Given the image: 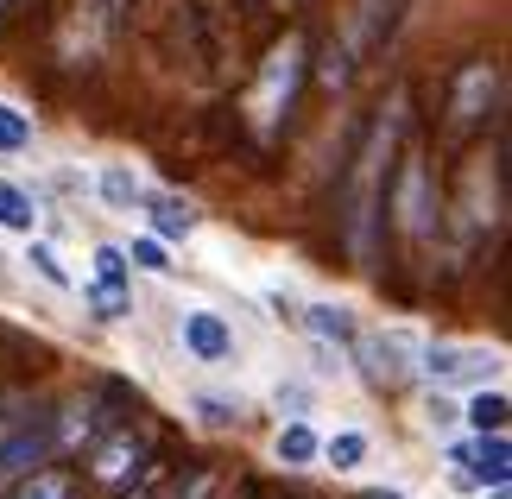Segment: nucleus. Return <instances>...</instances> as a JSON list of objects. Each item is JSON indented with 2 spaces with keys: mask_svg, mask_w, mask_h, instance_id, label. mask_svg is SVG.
Segmentation results:
<instances>
[{
  "mask_svg": "<svg viewBox=\"0 0 512 499\" xmlns=\"http://www.w3.org/2000/svg\"><path fill=\"white\" fill-rule=\"evenodd\" d=\"M399 133H405V95H392V108L367 127L361 152L348 158V177H342V234H348V253L354 266H380V247H386V177H392V158H399Z\"/></svg>",
  "mask_w": 512,
  "mask_h": 499,
  "instance_id": "obj_1",
  "label": "nucleus"
},
{
  "mask_svg": "<svg viewBox=\"0 0 512 499\" xmlns=\"http://www.w3.org/2000/svg\"><path fill=\"white\" fill-rule=\"evenodd\" d=\"M304 76H310V45L298 32H285L279 45L266 51L260 76H253V95H247V114H253V133L260 139H272L291 121V108H298V95H304Z\"/></svg>",
  "mask_w": 512,
  "mask_h": 499,
  "instance_id": "obj_2",
  "label": "nucleus"
},
{
  "mask_svg": "<svg viewBox=\"0 0 512 499\" xmlns=\"http://www.w3.org/2000/svg\"><path fill=\"white\" fill-rule=\"evenodd\" d=\"M386 228H399L405 247H430V241H437L443 203H437V177H430V158L424 152L392 158V177H386Z\"/></svg>",
  "mask_w": 512,
  "mask_h": 499,
  "instance_id": "obj_3",
  "label": "nucleus"
},
{
  "mask_svg": "<svg viewBox=\"0 0 512 499\" xmlns=\"http://www.w3.org/2000/svg\"><path fill=\"white\" fill-rule=\"evenodd\" d=\"M500 114V64L494 57H468L449 76V133H481Z\"/></svg>",
  "mask_w": 512,
  "mask_h": 499,
  "instance_id": "obj_4",
  "label": "nucleus"
},
{
  "mask_svg": "<svg viewBox=\"0 0 512 499\" xmlns=\"http://www.w3.org/2000/svg\"><path fill=\"white\" fill-rule=\"evenodd\" d=\"M51 455H57V411L51 405L0 424V481H19V474H32Z\"/></svg>",
  "mask_w": 512,
  "mask_h": 499,
  "instance_id": "obj_5",
  "label": "nucleus"
},
{
  "mask_svg": "<svg viewBox=\"0 0 512 499\" xmlns=\"http://www.w3.org/2000/svg\"><path fill=\"white\" fill-rule=\"evenodd\" d=\"M348 354L361 361V373H367V386H380V392H399L411 373H418V361H411V348H405V335H380V329H354V342H348Z\"/></svg>",
  "mask_w": 512,
  "mask_h": 499,
  "instance_id": "obj_6",
  "label": "nucleus"
},
{
  "mask_svg": "<svg viewBox=\"0 0 512 499\" xmlns=\"http://www.w3.org/2000/svg\"><path fill=\"white\" fill-rule=\"evenodd\" d=\"M140 468H146V436H133L127 424H114L102 443L89 449V474H95V481H108V487H127Z\"/></svg>",
  "mask_w": 512,
  "mask_h": 499,
  "instance_id": "obj_7",
  "label": "nucleus"
},
{
  "mask_svg": "<svg viewBox=\"0 0 512 499\" xmlns=\"http://www.w3.org/2000/svg\"><path fill=\"white\" fill-rule=\"evenodd\" d=\"M177 335H184V354H190V361H203V367L234 361V329H228L215 310H184Z\"/></svg>",
  "mask_w": 512,
  "mask_h": 499,
  "instance_id": "obj_8",
  "label": "nucleus"
},
{
  "mask_svg": "<svg viewBox=\"0 0 512 499\" xmlns=\"http://www.w3.org/2000/svg\"><path fill=\"white\" fill-rule=\"evenodd\" d=\"M114 430V411L102 405V398H76V405H64L57 411V449H95L102 436Z\"/></svg>",
  "mask_w": 512,
  "mask_h": 499,
  "instance_id": "obj_9",
  "label": "nucleus"
},
{
  "mask_svg": "<svg viewBox=\"0 0 512 499\" xmlns=\"http://www.w3.org/2000/svg\"><path fill=\"white\" fill-rule=\"evenodd\" d=\"M399 13H405V0H354V38H348V51L354 57H367V51H380L392 26H399Z\"/></svg>",
  "mask_w": 512,
  "mask_h": 499,
  "instance_id": "obj_10",
  "label": "nucleus"
},
{
  "mask_svg": "<svg viewBox=\"0 0 512 499\" xmlns=\"http://www.w3.org/2000/svg\"><path fill=\"white\" fill-rule=\"evenodd\" d=\"M0 499H83V481H76L70 468H45V462H38L32 474L7 481V493H0Z\"/></svg>",
  "mask_w": 512,
  "mask_h": 499,
  "instance_id": "obj_11",
  "label": "nucleus"
},
{
  "mask_svg": "<svg viewBox=\"0 0 512 499\" xmlns=\"http://www.w3.org/2000/svg\"><path fill=\"white\" fill-rule=\"evenodd\" d=\"M140 203H146V222H152V234H159V241L171 247V241H190V234H196V209L184 203V196H140Z\"/></svg>",
  "mask_w": 512,
  "mask_h": 499,
  "instance_id": "obj_12",
  "label": "nucleus"
},
{
  "mask_svg": "<svg viewBox=\"0 0 512 499\" xmlns=\"http://www.w3.org/2000/svg\"><path fill=\"white\" fill-rule=\"evenodd\" d=\"M456 462H468V474H475L481 487H506L512 481V443H506V430L500 436H481L468 455H456Z\"/></svg>",
  "mask_w": 512,
  "mask_h": 499,
  "instance_id": "obj_13",
  "label": "nucleus"
},
{
  "mask_svg": "<svg viewBox=\"0 0 512 499\" xmlns=\"http://www.w3.org/2000/svg\"><path fill=\"white\" fill-rule=\"evenodd\" d=\"M418 373H430L437 386H443V379H462V373L487 379V373H494V354H475V348H430L424 361H418Z\"/></svg>",
  "mask_w": 512,
  "mask_h": 499,
  "instance_id": "obj_14",
  "label": "nucleus"
},
{
  "mask_svg": "<svg viewBox=\"0 0 512 499\" xmlns=\"http://www.w3.org/2000/svg\"><path fill=\"white\" fill-rule=\"evenodd\" d=\"M298 323L317 335V342H329V348H348L354 329H361V323H354V310H342V304H304Z\"/></svg>",
  "mask_w": 512,
  "mask_h": 499,
  "instance_id": "obj_15",
  "label": "nucleus"
},
{
  "mask_svg": "<svg viewBox=\"0 0 512 499\" xmlns=\"http://www.w3.org/2000/svg\"><path fill=\"white\" fill-rule=\"evenodd\" d=\"M462 417H468V430H475V436H500V430L512 424V398H506V386H481V392L462 405Z\"/></svg>",
  "mask_w": 512,
  "mask_h": 499,
  "instance_id": "obj_16",
  "label": "nucleus"
},
{
  "mask_svg": "<svg viewBox=\"0 0 512 499\" xmlns=\"http://www.w3.org/2000/svg\"><path fill=\"white\" fill-rule=\"evenodd\" d=\"M272 449H279V462H285V468H310V462L323 455V436L310 430L304 417H291V424L279 430V443H272Z\"/></svg>",
  "mask_w": 512,
  "mask_h": 499,
  "instance_id": "obj_17",
  "label": "nucleus"
},
{
  "mask_svg": "<svg viewBox=\"0 0 512 499\" xmlns=\"http://www.w3.org/2000/svg\"><path fill=\"white\" fill-rule=\"evenodd\" d=\"M0 228L7 234H32L38 228V203L26 184H13V177H0Z\"/></svg>",
  "mask_w": 512,
  "mask_h": 499,
  "instance_id": "obj_18",
  "label": "nucleus"
},
{
  "mask_svg": "<svg viewBox=\"0 0 512 499\" xmlns=\"http://www.w3.org/2000/svg\"><path fill=\"white\" fill-rule=\"evenodd\" d=\"M367 455H373L367 430H336V436H323V455H317V462H329L336 474H348V468H361Z\"/></svg>",
  "mask_w": 512,
  "mask_h": 499,
  "instance_id": "obj_19",
  "label": "nucleus"
},
{
  "mask_svg": "<svg viewBox=\"0 0 512 499\" xmlns=\"http://www.w3.org/2000/svg\"><path fill=\"white\" fill-rule=\"evenodd\" d=\"M140 196H146V184H140L127 165H108V171H102V203H108V209L133 215V209H140Z\"/></svg>",
  "mask_w": 512,
  "mask_h": 499,
  "instance_id": "obj_20",
  "label": "nucleus"
},
{
  "mask_svg": "<svg viewBox=\"0 0 512 499\" xmlns=\"http://www.w3.org/2000/svg\"><path fill=\"white\" fill-rule=\"evenodd\" d=\"M190 411H196L203 430H234V424H241V398H222V392H196Z\"/></svg>",
  "mask_w": 512,
  "mask_h": 499,
  "instance_id": "obj_21",
  "label": "nucleus"
},
{
  "mask_svg": "<svg viewBox=\"0 0 512 499\" xmlns=\"http://www.w3.org/2000/svg\"><path fill=\"white\" fill-rule=\"evenodd\" d=\"M121 253H127V266H133V272H159V278L177 272V259H171V247L159 241V234H140V241L121 247Z\"/></svg>",
  "mask_w": 512,
  "mask_h": 499,
  "instance_id": "obj_22",
  "label": "nucleus"
},
{
  "mask_svg": "<svg viewBox=\"0 0 512 499\" xmlns=\"http://www.w3.org/2000/svg\"><path fill=\"white\" fill-rule=\"evenodd\" d=\"M26 266H32L38 278H45L51 291H70V285H76V278L64 272V259H57V253H51L45 241H32V234H26Z\"/></svg>",
  "mask_w": 512,
  "mask_h": 499,
  "instance_id": "obj_23",
  "label": "nucleus"
},
{
  "mask_svg": "<svg viewBox=\"0 0 512 499\" xmlns=\"http://www.w3.org/2000/svg\"><path fill=\"white\" fill-rule=\"evenodd\" d=\"M354 64H361V57L348 51V38H342V45L329 38V45H323V89H348L354 83Z\"/></svg>",
  "mask_w": 512,
  "mask_h": 499,
  "instance_id": "obj_24",
  "label": "nucleus"
},
{
  "mask_svg": "<svg viewBox=\"0 0 512 499\" xmlns=\"http://www.w3.org/2000/svg\"><path fill=\"white\" fill-rule=\"evenodd\" d=\"M95 285H114V291H133V266L121 247H95Z\"/></svg>",
  "mask_w": 512,
  "mask_h": 499,
  "instance_id": "obj_25",
  "label": "nucleus"
},
{
  "mask_svg": "<svg viewBox=\"0 0 512 499\" xmlns=\"http://www.w3.org/2000/svg\"><path fill=\"white\" fill-rule=\"evenodd\" d=\"M89 310L102 316V323H121L133 310V291H114V285H89Z\"/></svg>",
  "mask_w": 512,
  "mask_h": 499,
  "instance_id": "obj_26",
  "label": "nucleus"
},
{
  "mask_svg": "<svg viewBox=\"0 0 512 499\" xmlns=\"http://www.w3.org/2000/svg\"><path fill=\"white\" fill-rule=\"evenodd\" d=\"M26 146H32V121L0 102V152H26Z\"/></svg>",
  "mask_w": 512,
  "mask_h": 499,
  "instance_id": "obj_27",
  "label": "nucleus"
},
{
  "mask_svg": "<svg viewBox=\"0 0 512 499\" xmlns=\"http://www.w3.org/2000/svg\"><path fill=\"white\" fill-rule=\"evenodd\" d=\"M215 493H222V481H215V474L203 468V474H190V487L177 493V499H215Z\"/></svg>",
  "mask_w": 512,
  "mask_h": 499,
  "instance_id": "obj_28",
  "label": "nucleus"
},
{
  "mask_svg": "<svg viewBox=\"0 0 512 499\" xmlns=\"http://www.w3.org/2000/svg\"><path fill=\"white\" fill-rule=\"evenodd\" d=\"M456 417H462V411H456V405H449V398L437 392V405H430V424H437V430H443V424H456Z\"/></svg>",
  "mask_w": 512,
  "mask_h": 499,
  "instance_id": "obj_29",
  "label": "nucleus"
},
{
  "mask_svg": "<svg viewBox=\"0 0 512 499\" xmlns=\"http://www.w3.org/2000/svg\"><path fill=\"white\" fill-rule=\"evenodd\" d=\"M354 499H405V493H392V487H361Z\"/></svg>",
  "mask_w": 512,
  "mask_h": 499,
  "instance_id": "obj_30",
  "label": "nucleus"
},
{
  "mask_svg": "<svg viewBox=\"0 0 512 499\" xmlns=\"http://www.w3.org/2000/svg\"><path fill=\"white\" fill-rule=\"evenodd\" d=\"M13 7H19V0H0V26H7V19H13Z\"/></svg>",
  "mask_w": 512,
  "mask_h": 499,
  "instance_id": "obj_31",
  "label": "nucleus"
},
{
  "mask_svg": "<svg viewBox=\"0 0 512 499\" xmlns=\"http://www.w3.org/2000/svg\"><path fill=\"white\" fill-rule=\"evenodd\" d=\"M487 499H512V493H506V487H494V493H487Z\"/></svg>",
  "mask_w": 512,
  "mask_h": 499,
  "instance_id": "obj_32",
  "label": "nucleus"
},
{
  "mask_svg": "<svg viewBox=\"0 0 512 499\" xmlns=\"http://www.w3.org/2000/svg\"><path fill=\"white\" fill-rule=\"evenodd\" d=\"M133 499H146V493H133Z\"/></svg>",
  "mask_w": 512,
  "mask_h": 499,
  "instance_id": "obj_33",
  "label": "nucleus"
}]
</instances>
